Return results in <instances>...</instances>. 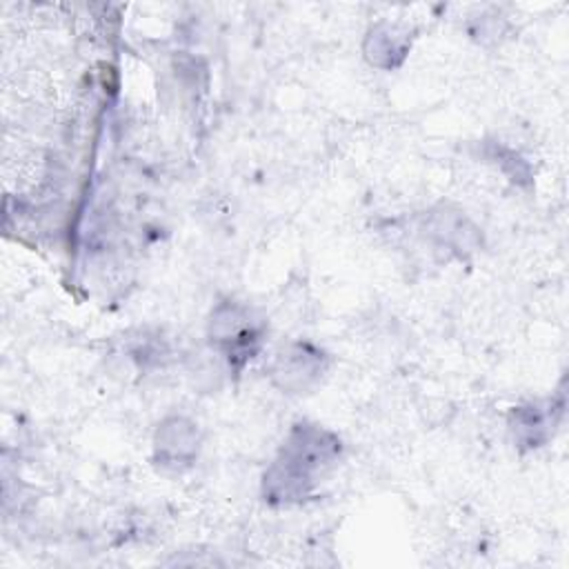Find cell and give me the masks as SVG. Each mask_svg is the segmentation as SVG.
I'll list each match as a JSON object with an SVG mask.
<instances>
[{
    "mask_svg": "<svg viewBox=\"0 0 569 569\" xmlns=\"http://www.w3.org/2000/svg\"><path fill=\"white\" fill-rule=\"evenodd\" d=\"M340 438L313 422H298L289 429L276 460L262 478L264 500L271 505H293L311 496L316 476L340 458Z\"/></svg>",
    "mask_w": 569,
    "mask_h": 569,
    "instance_id": "1",
    "label": "cell"
},
{
    "mask_svg": "<svg viewBox=\"0 0 569 569\" xmlns=\"http://www.w3.org/2000/svg\"><path fill=\"white\" fill-rule=\"evenodd\" d=\"M264 325L247 305L227 300L220 302L209 318V342L220 351L229 367L240 371L242 365L260 349Z\"/></svg>",
    "mask_w": 569,
    "mask_h": 569,
    "instance_id": "2",
    "label": "cell"
},
{
    "mask_svg": "<svg viewBox=\"0 0 569 569\" xmlns=\"http://www.w3.org/2000/svg\"><path fill=\"white\" fill-rule=\"evenodd\" d=\"M202 433L198 422L187 416L164 418L153 433V465L160 471L182 473L200 453Z\"/></svg>",
    "mask_w": 569,
    "mask_h": 569,
    "instance_id": "3",
    "label": "cell"
},
{
    "mask_svg": "<svg viewBox=\"0 0 569 569\" xmlns=\"http://www.w3.org/2000/svg\"><path fill=\"white\" fill-rule=\"evenodd\" d=\"M329 365V356L309 342L284 345L271 365L273 382L287 393H305L320 382Z\"/></svg>",
    "mask_w": 569,
    "mask_h": 569,
    "instance_id": "4",
    "label": "cell"
},
{
    "mask_svg": "<svg viewBox=\"0 0 569 569\" xmlns=\"http://www.w3.org/2000/svg\"><path fill=\"white\" fill-rule=\"evenodd\" d=\"M422 231L427 238L436 242V247H445L449 253H456L462 258V253L473 251L480 240L478 227L471 224L467 216H462L460 209H453L449 204H440L431 209L425 216Z\"/></svg>",
    "mask_w": 569,
    "mask_h": 569,
    "instance_id": "5",
    "label": "cell"
},
{
    "mask_svg": "<svg viewBox=\"0 0 569 569\" xmlns=\"http://www.w3.org/2000/svg\"><path fill=\"white\" fill-rule=\"evenodd\" d=\"M409 47H411V40L407 31L389 22H378L367 31L362 51L373 67L396 69L407 58Z\"/></svg>",
    "mask_w": 569,
    "mask_h": 569,
    "instance_id": "6",
    "label": "cell"
},
{
    "mask_svg": "<svg viewBox=\"0 0 569 569\" xmlns=\"http://www.w3.org/2000/svg\"><path fill=\"white\" fill-rule=\"evenodd\" d=\"M553 425H556L553 402L547 407H540L538 402L516 407L509 416V429L513 433V440L527 449H536L545 445L551 436Z\"/></svg>",
    "mask_w": 569,
    "mask_h": 569,
    "instance_id": "7",
    "label": "cell"
}]
</instances>
